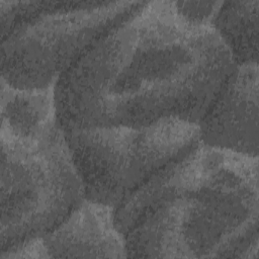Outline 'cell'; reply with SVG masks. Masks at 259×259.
<instances>
[{"label": "cell", "instance_id": "6", "mask_svg": "<svg viewBox=\"0 0 259 259\" xmlns=\"http://www.w3.org/2000/svg\"><path fill=\"white\" fill-rule=\"evenodd\" d=\"M199 127L200 143L258 157V63L236 65Z\"/></svg>", "mask_w": 259, "mask_h": 259}, {"label": "cell", "instance_id": "4", "mask_svg": "<svg viewBox=\"0 0 259 259\" xmlns=\"http://www.w3.org/2000/svg\"><path fill=\"white\" fill-rule=\"evenodd\" d=\"M63 132L83 184L85 199L114 210L153 176L200 142L198 123L174 117L147 125Z\"/></svg>", "mask_w": 259, "mask_h": 259}, {"label": "cell", "instance_id": "5", "mask_svg": "<svg viewBox=\"0 0 259 259\" xmlns=\"http://www.w3.org/2000/svg\"><path fill=\"white\" fill-rule=\"evenodd\" d=\"M0 140L2 252L44 237L85 197L60 124L36 142Z\"/></svg>", "mask_w": 259, "mask_h": 259}, {"label": "cell", "instance_id": "1", "mask_svg": "<svg viewBox=\"0 0 259 259\" xmlns=\"http://www.w3.org/2000/svg\"><path fill=\"white\" fill-rule=\"evenodd\" d=\"M236 64L212 26L184 21L173 1H147L101 37L55 85L63 130L198 123Z\"/></svg>", "mask_w": 259, "mask_h": 259}, {"label": "cell", "instance_id": "10", "mask_svg": "<svg viewBox=\"0 0 259 259\" xmlns=\"http://www.w3.org/2000/svg\"><path fill=\"white\" fill-rule=\"evenodd\" d=\"M223 1H173L174 9L187 23L212 26L213 18Z\"/></svg>", "mask_w": 259, "mask_h": 259}, {"label": "cell", "instance_id": "7", "mask_svg": "<svg viewBox=\"0 0 259 259\" xmlns=\"http://www.w3.org/2000/svg\"><path fill=\"white\" fill-rule=\"evenodd\" d=\"M42 239L51 258L127 257L114 209L85 198Z\"/></svg>", "mask_w": 259, "mask_h": 259}, {"label": "cell", "instance_id": "9", "mask_svg": "<svg viewBox=\"0 0 259 259\" xmlns=\"http://www.w3.org/2000/svg\"><path fill=\"white\" fill-rule=\"evenodd\" d=\"M259 1H223L213 21L236 65L258 63Z\"/></svg>", "mask_w": 259, "mask_h": 259}, {"label": "cell", "instance_id": "3", "mask_svg": "<svg viewBox=\"0 0 259 259\" xmlns=\"http://www.w3.org/2000/svg\"><path fill=\"white\" fill-rule=\"evenodd\" d=\"M146 3L0 0L1 79L20 89L55 86L101 37Z\"/></svg>", "mask_w": 259, "mask_h": 259}, {"label": "cell", "instance_id": "8", "mask_svg": "<svg viewBox=\"0 0 259 259\" xmlns=\"http://www.w3.org/2000/svg\"><path fill=\"white\" fill-rule=\"evenodd\" d=\"M58 124L55 86L20 89L1 79L0 139L32 143L47 137Z\"/></svg>", "mask_w": 259, "mask_h": 259}, {"label": "cell", "instance_id": "2", "mask_svg": "<svg viewBox=\"0 0 259 259\" xmlns=\"http://www.w3.org/2000/svg\"><path fill=\"white\" fill-rule=\"evenodd\" d=\"M258 157L198 143L114 210L127 257L258 258Z\"/></svg>", "mask_w": 259, "mask_h": 259}, {"label": "cell", "instance_id": "11", "mask_svg": "<svg viewBox=\"0 0 259 259\" xmlns=\"http://www.w3.org/2000/svg\"><path fill=\"white\" fill-rule=\"evenodd\" d=\"M42 259L51 258L42 237L27 240L13 248L0 252V259Z\"/></svg>", "mask_w": 259, "mask_h": 259}]
</instances>
